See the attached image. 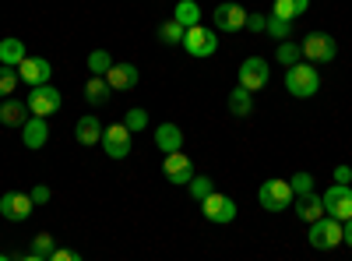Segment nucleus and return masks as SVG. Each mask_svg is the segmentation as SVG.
<instances>
[{
	"label": "nucleus",
	"mask_w": 352,
	"mask_h": 261,
	"mask_svg": "<svg viewBox=\"0 0 352 261\" xmlns=\"http://www.w3.org/2000/svg\"><path fill=\"white\" fill-rule=\"evenodd\" d=\"M32 251H36V254H43V258H50V254L56 251V244H53V233H36V240H32Z\"/></svg>",
	"instance_id": "72a5a7b5"
},
{
	"label": "nucleus",
	"mask_w": 352,
	"mask_h": 261,
	"mask_svg": "<svg viewBox=\"0 0 352 261\" xmlns=\"http://www.w3.org/2000/svg\"><path fill=\"white\" fill-rule=\"evenodd\" d=\"M14 261H50V258H43V254L32 251V254H21V258H14Z\"/></svg>",
	"instance_id": "ea45409f"
},
{
	"label": "nucleus",
	"mask_w": 352,
	"mask_h": 261,
	"mask_svg": "<svg viewBox=\"0 0 352 261\" xmlns=\"http://www.w3.org/2000/svg\"><path fill=\"white\" fill-rule=\"evenodd\" d=\"M102 121L96 117V113H85V117L74 124V141L78 145H85V149H92V145H99L102 141Z\"/></svg>",
	"instance_id": "dca6fc26"
},
{
	"label": "nucleus",
	"mask_w": 352,
	"mask_h": 261,
	"mask_svg": "<svg viewBox=\"0 0 352 261\" xmlns=\"http://www.w3.org/2000/svg\"><path fill=\"white\" fill-rule=\"evenodd\" d=\"M268 81H272V67H268L264 56H247V61L240 64V85L247 92H261Z\"/></svg>",
	"instance_id": "1a4fd4ad"
},
{
	"label": "nucleus",
	"mask_w": 352,
	"mask_h": 261,
	"mask_svg": "<svg viewBox=\"0 0 352 261\" xmlns=\"http://www.w3.org/2000/svg\"><path fill=\"white\" fill-rule=\"evenodd\" d=\"M184 36H187V28L173 18L159 25V43H166V46H184Z\"/></svg>",
	"instance_id": "a878e982"
},
{
	"label": "nucleus",
	"mask_w": 352,
	"mask_h": 261,
	"mask_svg": "<svg viewBox=\"0 0 352 261\" xmlns=\"http://www.w3.org/2000/svg\"><path fill=\"white\" fill-rule=\"evenodd\" d=\"M275 61H278L282 67H292V64H300V61H303V50H300V43H292V39L278 43V46H275Z\"/></svg>",
	"instance_id": "bb28decb"
},
{
	"label": "nucleus",
	"mask_w": 352,
	"mask_h": 261,
	"mask_svg": "<svg viewBox=\"0 0 352 261\" xmlns=\"http://www.w3.org/2000/svg\"><path fill=\"white\" fill-rule=\"evenodd\" d=\"M32 209H36V201L28 198V191H8L0 198V216L11 219V222H25L32 216Z\"/></svg>",
	"instance_id": "f8f14e48"
},
{
	"label": "nucleus",
	"mask_w": 352,
	"mask_h": 261,
	"mask_svg": "<svg viewBox=\"0 0 352 261\" xmlns=\"http://www.w3.org/2000/svg\"><path fill=\"white\" fill-rule=\"evenodd\" d=\"M275 43H285L289 36H292V21L289 18H275V14H268V28H264Z\"/></svg>",
	"instance_id": "c85d7f7f"
},
{
	"label": "nucleus",
	"mask_w": 352,
	"mask_h": 261,
	"mask_svg": "<svg viewBox=\"0 0 352 261\" xmlns=\"http://www.w3.org/2000/svg\"><path fill=\"white\" fill-rule=\"evenodd\" d=\"M32 117V113H28V103L25 99H0V124L4 127H25V121Z\"/></svg>",
	"instance_id": "f3484780"
},
{
	"label": "nucleus",
	"mask_w": 352,
	"mask_h": 261,
	"mask_svg": "<svg viewBox=\"0 0 352 261\" xmlns=\"http://www.w3.org/2000/svg\"><path fill=\"white\" fill-rule=\"evenodd\" d=\"M21 141H25V149H43V145L50 141V124L46 117H28L25 127H21Z\"/></svg>",
	"instance_id": "6ab92c4d"
},
{
	"label": "nucleus",
	"mask_w": 352,
	"mask_h": 261,
	"mask_svg": "<svg viewBox=\"0 0 352 261\" xmlns=\"http://www.w3.org/2000/svg\"><path fill=\"white\" fill-rule=\"evenodd\" d=\"M342 237H345V244L352 247V219H345V222H342Z\"/></svg>",
	"instance_id": "58836bf2"
},
{
	"label": "nucleus",
	"mask_w": 352,
	"mask_h": 261,
	"mask_svg": "<svg viewBox=\"0 0 352 261\" xmlns=\"http://www.w3.org/2000/svg\"><path fill=\"white\" fill-rule=\"evenodd\" d=\"M307 240H310V247H317V251H335V247H342V244H345L342 222L331 219V216H320L317 222H310Z\"/></svg>",
	"instance_id": "7ed1b4c3"
},
{
	"label": "nucleus",
	"mask_w": 352,
	"mask_h": 261,
	"mask_svg": "<svg viewBox=\"0 0 352 261\" xmlns=\"http://www.w3.org/2000/svg\"><path fill=\"white\" fill-rule=\"evenodd\" d=\"M300 50H303V61H307V64H331L335 56H338V43H335V36H328V32H310V36L300 43Z\"/></svg>",
	"instance_id": "20e7f679"
},
{
	"label": "nucleus",
	"mask_w": 352,
	"mask_h": 261,
	"mask_svg": "<svg viewBox=\"0 0 352 261\" xmlns=\"http://www.w3.org/2000/svg\"><path fill=\"white\" fill-rule=\"evenodd\" d=\"M184 50L190 56H197V61L215 56L219 53V32L215 28H204V25H194V28H187V36H184Z\"/></svg>",
	"instance_id": "39448f33"
},
{
	"label": "nucleus",
	"mask_w": 352,
	"mask_h": 261,
	"mask_svg": "<svg viewBox=\"0 0 352 261\" xmlns=\"http://www.w3.org/2000/svg\"><path fill=\"white\" fill-rule=\"evenodd\" d=\"M18 67H4L0 64V99H11L14 96V89H18Z\"/></svg>",
	"instance_id": "7c9ffc66"
},
{
	"label": "nucleus",
	"mask_w": 352,
	"mask_h": 261,
	"mask_svg": "<svg viewBox=\"0 0 352 261\" xmlns=\"http://www.w3.org/2000/svg\"><path fill=\"white\" fill-rule=\"evenodd\" d=\"M335 184L352 187V166H335Z\"/></svg>",
	"instance_id": "4c0bfd02"
},
{
	"label": "nucleus",
	"mask_w": 352,
	"mask_h": 261,
	"mask_svg": "<svg viewBox=\"0 0 352 261\" xmlns=\"http://www.w3.org/2000/svg\"><path fill=\"white\" fill-rule=\"evenodd\" d=\"M138 81H141V74L134 64H113L106 74V85L113 92H131V89H138Z\"/></svg>",
	"instance_id": "2eb2a0df"
},
{
	"label": "nucleus",
	"mask_w": 352,
	"mask_h": 261,
	"mask_svg": "<svg viewBox=\"0 0 352 261\" xmlns=\"http://www.w3.org/2000/svg\"><path fill=\"white\" fill-rule=\"evenodd\" d=\"M113 64H116V61L109 56V50H96V53H88V71H92L96 78H106Z\"/></svg>",
	"instance_id": "cd10ccee"
},
{
	"label": "nucleus",
	"mask_w": 352,
	"mask_h": 261,
	"mask_svg": "<svg viewBox=\"0 0 352 261\" xmlns=\"http://www.w3.org/2000/svg\"><path fill=\"white\" fill-rule=\"evenodd\" d=\"M307 8H310V0H275V4H272V14H275V18H289V21H296Z\"/></svg>",
	"instance_id": "393cba45"
},
{
	"label": "nucleus",
	"mask_w": 352,
	"mask_h": 261,
	"mask_svg": "<svg viewBox=\"0 0 352 261\" xmlns=\"http://www.w3.org/2000/svg\"><path fill=\"white\" fill-rule=\"evenodd\" d=\"M99 145H102V152H106L109 159H127L134 141H131V131H127L124 124H109V127L102 131V141H99Z\"/></svg>",
	"instance_id": "9b49d317"
},
{
	"label": "nucleus",
	"mask_w": 352,
	"mask_h": 261,
	"mask_svg": "<svg viewBox=\"0 0 352 261\" xmlns=\"http://www.w3.org/2000/svg\"><path fill=\"white\" fill-rule=\"evenodd\" d=\"M28 198H32L36 205H50V198H53V191H50L46 184H36L32 191H28Z\"/></svg>",
	"instance_id": "c9c22d12"
},
{
	"label": "nucleus",
	"mask_w": 352,
	"mask_h": 261,
	"mask_svg": "<svg viewBox=\"0 0 352 261\" xmlns=\"http://www.w3.org/2000/svg\"><path fill=\"white\" fill-rule=\"evenodd\" d=\"M155 149L162 156H173V152H184V131L176 124H159L155 127Z\"/></svg>",
	"instance_id": "a211bd4d"
},
{
	"label": "nucleus",
	"mask_w": 352,
	"mask_h": 261,
	"mask_svg": "<svg viewBox=\"0 0 352 261\" xmlns=\"http://www.w3.org/2000/svg\"><path fill=\"white\" fill-rule=\"evenodd\" d=\"M201 212H204V219L215 222V226H226V222H232V219L240 216L236 201H232L229 194H219V191H212L208 198L201 201Z\"/></svg>",
	"instance_id": "0eeeda50"
},
{
	"label": "nucleus",
	"mask_w": 352,
	"mask_h": 261,
	"mask_svg": "<svg viewBox=\"0 0 352 261\" xmlns=\"http://www.w3.org/2000/svg\"><path fill=\"white\" fill-rule=\"evenodd\" d=\"M285 92L289 96H296V99H310L320 92V74H317V64H292L285 67Z\"/></svg>",
	"instance_id": "f257e3e1"
},
{
	"label": "nucleus",
	"mask_w": 352,
	"mask_h": 261,
	"mask_svg": "<svg viewBox=\"0 0 352 261\" xmlns=\"http://www.w3.org/2000/svg\"><path fill=\"white\" fill-rule=\"evenodd\" d=\"M25 56H28V50H25L21 39H14V36L0 39V64H4V67H21Z\"/></svg>",
	"instance_id": "412c9836"
},
{
	"label": "nucleus",
	"mask_w": 352,
	"mask_h": 261,
	"mask_svg": "<svg viewBox=\"0 0 352 261\" xmlns=\"http://www.w3.org/2000/svg\"><path fill=\"white\" fill-rule=\"evenodd\" d=\"M264 28H268V14H261V11H254V14H247V28L243 32H264Z\"/></svg>",
	"instance_id": "f704fd0d"
},
{
	"label": "nucleus",
	"mask_w": 352,
	"mask_h": 261,
	"mask_svg": "<svg viewBox=\"0 0 352 261\" xmlns=\"http://www.w3.org/2000/svg\"><path fill=\"white\" fill-rule=\"evenodd\" d=\"M187 191H190V198L194 201H204L212 191H215V184H212V177H194L190 184H187Z\"/></svg>",
	"instance_id": "473e14b6"
},
{
	"label": "nucleus",
	"mask_w": 352,
	"mask_h": 261,
	"mask_svg": "<svg viewBox=\"0 0 352 261\" xmlns=\"http://www.w3.org/2000/svg\"><path fill=\"white\" fill-rule=\"evenodd\" d=\"M320 205H324V216H331L338 222L352 219V187H345V184L328 187L324 194H320Z\"/></svg>",
	"instance_id": "6e6552de"
},
{
	"label": "nucleus",
	"mask_w": 352,
	"mask_h": 261,
	"mask_svg": "<svg viewBox=\"0 0 352 261\" xmlns=\"http://www.w3.org/2000/svg\"><path fill=\"white\" fill-rule=\"evenodd\" d=\"M109 96H113V89L106 85V78H96V74H92V78L85 81V99L92 103V106H106Z\"/></svg>",
	"instance_id": "5701e85b"
},
{
	"label": "nucleus",
	"mask_w": 352,
	"mask_h": 261,
	"mask_svg": "<svg viewBox=\"0 0 352 261\" xmlns=\"http://www.w3.org/2000/svg\"><path fill=\"white\" fill-rule=\"evenodd\" d=\"M50 261H85L78 251H71V247H56L53 254H50Z\"/></svg>",
	"instance_id": "e433bc0d"
},
{
	"label": "nucleus",
	"mask_w": 352,
	"mask_h": 261,
	"mask_svg": "<svg viewBox=\"0 0 352 261\" xmlns=\"http://www.w3.org/2000/svg\"><path fill=\"white\" fill-rule=\"evenodd\" d=\"M25 103H28L32 117H53V113L64 106V96H60V89H53V85H36Z\"/></svg>",
	"instance_id": "423d86ee"
},
{
	"label": "nucleus",
	"mask_w": 352,
	"mask_h": 261,
	"mask_svg": "<svg viewBox=\"0 0 352 261\" xmlns=\"http://www.w3.org/2000/svg\"><path fill=\"white\" fill-rule=\"evenodd\" d=\"M0 261H14V258H11V254H0Z\"/></svg>",
	"instance_id": "a19ab883"
},
{
	"label": "nucleus",
	"mask_w": 352,
	"mask_h": 261,
	"mask_svg": "<svg viewBox=\"0 0 352 261\" xmlns=\"http://www.w3.org/2000/svg\"><path fill=\"white\" fill-rule=\"evenodd\" d=\"M257 201H261V209H264V212H285V209L292 205V201H296V194H292L289 180L272 177V180H264V184H261Z\"/></svg>",
	"instance_id": "f03ea898"
},
{
	"label": "nucleus",
	"mask_w": 352,
	"mask_h": 261,
	"mask_svg": "<svg viewBox=\"0 0 352 261\" xmlns=\"http://www.w3.org/2000/svg\"><path fill=\"white\" fill-rule=\"evenodd\" d=\"M289 187H292V194H296V198H303V194H314L317 180L310 177L307 169H300V173H292V177H289Z\"/></svg>",
	"instance_id": "c756f323"
},
{
	"label": "nucleus",
	"mask_w": 352,
	"mask_h": 261,
	"mask_svg": "<svg viewBox=\"0 0 352 261\" xmlns=\"http://www.w3.org/2000/svg\"><path fill=\"white\" fill-rule=\"evenodd\" d=\"M162 177H166L169 184H176V187H187V184L194 180V163H190L184 152H173V156L162 159Z\"/></svg>",
	"instance_id": "ddd939ff"
},
{
	"label": "nucleus",
	"mask_w": 352,
	"mask_h": 261,
	"mask_svg": "<svg viewBox=\"0 0 352 261\" xmlns=\"http://www.w3.org/2000/svg\"><path fill=\"white\" fill-rule=\"evenodd\" d=\"M18 78L28 85V89H36V85H50L53 64L46 61V56H25L21 67H18Z\"/></svg>",
	"instance_id": "4468645a"
},
{
	"label": "nucleus",
	"mask_w": 352,
	"mask_h": 261,
	"mask_svg": "<svg viewBox=\"0 0 352 261\" xmlns=\"http://www.w3.org/2000/svg\"><path fill=\"white\" fill-rule=\"evenodd\" d=\"M173 21H180L184 28H194V25H201V8H197V0H176Z\"/></svg>",
	"instance_id": "b1692460"
},
{
	"label": "nucleus",
	"mask_w": 352,
	"mask_h": 261,
	"mask_svg": "<svg viewBox=\"0 0 352 261\" xmlns=\"http://www.w3.org/2000/svg\"><path fill=\"white\" fill-rule=\"evenodd\" d=\"M247 14L250 11H243L240 4H219L215 11H212V28L215 32H243L247 28Z\"/></svg>",
	"instance_id": "9d476101"
},
{
	"label": "nucleus",
	"mask_w": 352,
	"mask_h": 261,
	"mask_svg": "<svg viewBox=\"0 0 352 261\" xmlns=\"http://www.w3.org/2000/svg\"><path fill=\"white\" fill-rule=\"evenodd\" d=\"M292 212H296V216L310 226V222H317L320 216H324V205H320V198H317V191H314V194H303V198L292 201Z\"/></svg>",
	"instance_id": "aec40b11"
},
{
	"label": "nucleus",
	"mask_w": 352,
	"mask_h": 261,
	"mask_svg": "<svg viewBox=\"0 0 352 261\" xmlns=\"http://www.w3.org/2000/svg\"><path fill=\"white\" fill-rule=\"evenodd\" d=\"M254 109V92H247L243 85H236V89L229 92V113L232 117H250Z\"/></svg>",
	"instance_id": "4be33fe9"
},
{
	"label": "nucleus",
	"mask_w": 352,
	"mask_h": 261,
	"mask_svg": "<svg viewBox=\"0 0 352 261\" xmlns=\"http://www.w3.org/2000/svg\"><path fill=\"white\" fill-rule=\"evenodd\" d=\"M124 127L134 134V131H148V113H144L141 106H131L127 113H124Z\"/></svg>",
	"instance_id": "2f4dec72"
}]
</instances>
